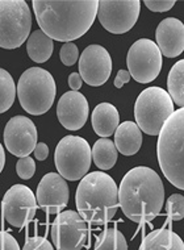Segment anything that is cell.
I'll list each match as a JSON object with an SVG mask.
<instances>
[{
	"label": "cell",
	"instance_id": "cell-1",
	"mask_svg": "<svg viewBox=\"0 0 184 250\" xmlns=\"http://www.w3.org/2000/svg\"><path fill=\"white\" fill-rule=\"evenodd\" d=\"M40 29L52 40L71 42L88 32L98 16V0H35Z\"/></svg>",
	"mask_w": 184,
	"mask_h": 250
},
{
	"label": "cell",
	"instance_id": "cell-2",
	"mask_svg": "<svg viewBox=\"0 0 184 250\" xmlns=\"http://www.w3.org/2000/svg\"><path fill=\"white\" fill-rule=\"evenodd\" d=\"M164 202L162 179L153 168L137 166L129 170L119 187V203L130 221L145 224L161 213Z\"/></svg>",
	"mask_w": 184,
	"mask_h": 250
},
{
	"label": "cell",
	"instance_id": "cell-3",
	"mask_svg": "<svg viewBox=\"0 0 184 250\" xmlns=\"http://www.w3.org/2000/svg\"><path fill=\"white\" fill-rule=\"evenodd\" d=\"M79 215L90 224H107L119 209V187L108 174L94 171L83 178L75 192Z\"/></svg>",
	"mask_w": 184,
	"mask_h": 250
},
{
	"label": "cell",
	"instance_id": "cell-4",
	"mask_svg": "<svg viewBox=\"0 0 184 250\" xmlns=\"http://www.w3.org/2000/svg\"><path fill=\"white\" fill-rule=\"evenodd\" d=\"M159 167L174 187L184 191V108L167 119L157 144Z\"/></svg>",
	"mask_w": 184,
	"mask_h": 250
},
{
	"label": "cell",
	"instance_id": "cell-5",
	"mask_svg": "<svg viewBox=\"0 0 184 250\" xmlns=\"http://www.w3.org/2000/svg\"><path fill=\"white\" fill-rule=\"evenodd\" d=\"M54 78L41 67H30L21 74L18 83L19 102L26 113L40 116L52 108L56 99Z\"/></svg>",
	"mask_w": 184,
	"mask_h": 250
},
{
	"label": "cell",
	"instance_id": "cell-6",
	"mask_svg": "<svg viewBox=\"0 0 184 250\" xmlns=\"http://www.w3.org/2000/svg\"><path fill=\"white\" fill-rule=\"evenodd\" d=\"M174 112L171 96L161 87H149L143 90L134 104L136 124L149 136H159L164 123Z\"/></svg>",
	"mask_w": 184,
	"mask_h": 250
},
{
	"label": "cell",
	"instance_id": "cell-7",
	"mask_svg": "<svg viewBox=\"0 0 184 250\" xmlns=\"http://www.w3.org/2000/svg\"><path fill=\"white\" fill-rule=\"evenodd\" d=\"M32 28V13L24 0L0 1V46L18 49L25 42Z\"/></svg>",
	"mask_w": 184,
	"mask_h": 250
},
{
	"label": "cell",
	"instance_id": "cell-8",
	"mask_svg": "<svg viewBox=\"0 0 184 250\" xmlns=\"http://www.w3.org/2000/svg\"><path fill=\"white\" fill-rule=\"evenodd\" d=\"M92 162V150L86 140L79 136H66L54 151V164L66 181H79L86 177Z\"/></svg>",
	"mask_w": 184,
	"mask_h": 250
},
{
	"label": "cell",
	"instance_id": "cell-9",
	"mask_svg": "<svg viewBox=\"0 0 184 250\" xmlns=\"http://www.w3.org/2000/svg\"><path fill=\"white\" fill-rule=\"evenodd\" d=\"M162 53L158 45L149 39L137 40L126 56L128 71L138 83L153 82L162 70Z\"/></svg>",
	"mask_w": 184,
	"mask_h": 250
},
{
	"label": "cell",
	"instance_id": "cell-10",
	"mask_svg": "<svg viewBox=\"0 0 184 250\" xmlns=\"http://www.w3.org/2000/svg\"><path fill=\"white\" fill-rule=\"evenodd\" d=\"M50 236L57 250H82L88 240V225L79 212L63 211L53 221Z\"/></svg>",
	"mask_w": 184,
	"mask_h": 250
},
{
	"label": "cell",
	"instance_id": "cell-11",
	"mask_svg": "<svg viewBox=\"0 0 184 250\" xmlns=\"http://www.w3.org/2000/svg\"><path fill=\"white\" fill-rule=\"evenodd\" d=\"M140 0H102L98 19L104 29L113 35H123L132 29L140 16Z\"/></svg>",
	"mask_w": 184,
	"mask_h": 250
},
{
	"label": "cell",
	"instance_id": "cell-12",
	"mask_svg": "<svg viewBox=\"0 0 184 250\" xmlns=\"http://www.w3.org/2000/svg\"><path fill=\"white\" fill-rule=\"evenodd\" d=\"M37 198L29 187L15 185L3 196L1 215L9 225L21 229L35 219L37 211Z\"/></svg>",
	"mask_w": 184,
	"mask_h": 250
},
{
	"label": "cell",
	"instance_id": "cell-13",
	"mask_svg": "<svg viewBox=\"0 0 184 250\" xmlns=\"http://www.w3.org/2000/svg\"><path fill=\"white\" fill-rule=\"evenodd\" d=\"M37 128L26 116L18 115L9 119L4 128V145L11 154L19 158L29 157L37 146Z\"/></svg>",
	"mask_w": 184,
	"mask_h": 250
},
{
	"label": "cell",
	"instance_id": "cell-14",
	"mask_svg": "<svg viewBox=\"0 0 184 250\" xmlns=\"http://www.w3.org/2000/svg\"><path fill=\"white\" fill-rule=\"evenodd\" d=\"M78 71L88 86H103L112 74L111 54L102 45L87 46L79 58Z\"/></svg>",
	"mask_w": 184,
	"mask_h": 250
},
{
	"label": "cell",
	"instance_id": "cell-15",
	"mask_svg": "<svg viewBox=\"0 0 184 250\" xmlns=\"http://www.w3.org/2000/svg\"><path fill=\"white\" fill-rule=\"evenodd\" d=\"M37 203L47 215H58L67 207L70 198L69 186L61 174L49 173L43 175L37 187Z\"/></svg>",
	"mask_w": 184,
	"mask_h": 250
},
{
	"label": "cell",
	"instance_id": "cell-16",
	"mask_svg": "<svg viewBox=\"0 0 184 250\" xmlns=\"http://www.w3.org/2000/svg\"><path fill=\"white\" fill-rule=\"evenodd\" d=\"M90 108L86 96L78 91H69L61 96L57 105V117L63 128L79 130L88 119Z\"/></svg>",
	"mask_w": 184,
	"mask_h": 250
},
{
	"label": "cell",
	"instance_id": "cell-17",
	"mask_svg": "<svg viewBox=\"0 0 184 250\" xmlns=\"http://www.w3.org/2000/svg\"><path fill=\"white\" fill-rule=\"evenodd\" d=\"M155 40L164 57L175 58L180 56L184 52V24L179 19H163L155 32Z\"/></svg>",
	"mask_w": 184,
	"mask_h": 250
},
{
	"label": "cell",
	"instance_id": "cell-18",
	"mask_svg": "<svg viewBox=\"0 0 184 250\" xmlns=\"http://www.w3.org/2000/svg\"><path fill=\"white\" fill-rule=\"evenodd\" d=\"M92 128L99 137L107 138L116 133L120 124V115L115 105L111 103H100L92 112Z\"/></svg>",
	"mask_w": 184,
	"mask_h": 250
},
{
	"label": "cell",
	"instance_id": "cell-19",
	"mask_svg": "<svg viewBox=\"0 0 184 250\" xmlns=\"http://www.w3.org/2000/svg\"><path fill=\"white\" fill-rule=\"evenodd\" d=\"M115 145L123 155L130 157L138 153L142 145V130L136 123L124 121L115 133Z\"/></svg>",
	"mask_w": 184,
	"mask_h": 250
},
{
	"label": "cell",
	"instance_id": "cell-20",
	"mask_svg": "<svg viewBox=\"0 0 184 250\" xmlns=\"http://www.w3.org/2000/svg\"><path fill=\"white\" fill-rule=\"evenodd\" d=\"M138 250H184V242L174 230L163 227L146 234Z\"/></svg>",
	"mask_w": 184,
	"mask_h": 250
},
{
	"label": "cell",
	"instance_id": "cell-21",
	"mask_svg": "<svg viewBox=\"0 0 184 250\" xmlns=\"http://www.w3.org/2000/svg\"><path fill=\"white\" fill-rule=\"evenodd\" d=\"M53 49H54L53 40L47 35H45L41 29L35 30L26 41L28 56L36 63L46 62L52 57Z\"/></svg>",
	"mask_w": 184,
	"mask_h": 250
},
{
	"label": "cell",
	"instance_id": "cell-22",
	"mask_svg": "<svg viewBox=\"0 0 184 250\" xmlns=\"http://www.w3.org/2000/svg\"><path fill=\"white\" fill-rule=\"evenodd\" d=\"M117 147L109 138H100L92 147V158L100 170H109L117 162Z\"/></svg>",
	"mask_w": 184,
	"mask_h": 250
},
{
	"label": "cell",
	"instance_id": "cell-23",
	"mask_svg": "<svg viewBox=\"0 0 184 250\" xmlns=\"http://www.w3.org/2000/svg\"><path fill=\"white\" fill-rule=\"evenodd\" d=\"M167 92L174 103L184 108V60L178 61L170 70L167 77Z\"/></svg>",
	"mask_w": 184,
	"mask_h": 250
},
{
	"label": "cell",
	"instance_id": "cell-24",
	"mask_svg": "<svg viewBox=\"0 0 184 250\" xmlns=\"http://www.w3.org/2000/svg\"><path fill=\"white\" fill-rule=\"evenodd\" d=\"M95 250H128V242L119 229L107 228L96 238Z\"/></svg>",
	"mask_w": 184,
	"mask_h": 250
},
{
	"label": "cell",
	"instance_id": "cell-25",
	"mask_svg": "<svg viewBox=\"0 0 184 250\" xmlns=\"http://www.w3.org/2000/svg\"><path fill=\"white\" fill-rule=\"evenodd\" d=\"M16 98V84L7 70H0V112L4 113L12 107Z\"/></svg>",
	"mask_w": 184,
	"mask_h": 250
},
{
	"label": "cell",
	"instance_id": "cell-26",
	"mask_svg": "<svg viewBox=\"0 0 184 250\" xmlns=\"http://www.w3.org/2000/svg\"><path fill=\"white\" fill-rule=\"evenodd\" d=\"M166 212L168 221H179L184 219V196L172 194L166 202Z\"/></svg>",
	"mask_w": 184,
	"mask_h": 250
},
{
	"label": "cell",
	"instance_id": "cell-27",
	"mask_svg": "<svg viewBox=\"0 0 184 250\" xmlns=\"http://www.w3.org/2000/svg\"><path fill=\"white\" fill-rule=\"evenodd\" d=\"M60 58L64 66L75 65L79 58V50H78L77 45L74 42L63 43V46L61 48Z\"/></svg>",
	"mask_w": 184,
	"mask_h": 250
},
{
	"label": "cell",
	"instance_id": "cell-28",
	"mask_svg": "<svg viewBox=\"0 0 184 250\" xmlns=\"http://www.w3.org/2000/svg\"><path fill=\"white\" fill-rule=\"evenodd\" d=\"M16 173L21 179L28 181L33 177L36 173V162L32 157H24L20 158L16 165Z\"/></svg>",
	"mask_w": 184,
	"mask_h": 250
},
{
	"label": "cell",
	"instance_id": "cell-29",
	"mask_svg": "<svg viewBox=\"0 0 184 250\" xmlns=\"http://www.w3.org/2000/svg\"><path fill=\"white\" fill-rule=\"evenodd\" d=\"M22 250H54V248L45 237L35 236L26 238Z\"/></svg>",
	"mask_w": 184,
	"mask_h": 250
},
{
	"label": "cell",
	"instance_id": "cell-30",
	"mask_svg": "<svg viewBox=\"0 0 184 250\" xmlns=\"http://www.w3.org/2000/svg\"><path fill=\"white\" fill-rule=\"evenodd\" d=\"M145 5L153 12H167L175 5V0H146Z\"/></svg>",
	"mask_w": 184,
	"mask_h": 250
},
{
	"label": "cell",
	"instance_id": "cell-31",
	"mask_svg": "<svg viewBox=\"0 0 184 250\" xmlns=\"http://www.w3.org/2000/svg\"><path fill=\"white\" fill-rule=\"evenodd\" d=\"M0 250H22L20 249L19 242L15 240L12 234H9L5 230L0 233Z\"/></svg>",
	"mask_w": 184,
	"mask_h": 250
},
{
	"label": "cell",
	"instance_id": "cell-32",
	"mask_svg": "<svg viewBox=\"0 0 184 250\" xmlns=\"http://www.w3.org/2000/svg\"><path fill=\"white\" fill-rule=\"evenodd\" d=\"M130 78L132 77H130V73L128 70H120L115 78V87L116 88H121L125 83H128L130 81Z\"/></svg>",
	"mask_w": 184,
	"mask_h": 250
},
{
	"label": "cell",
	"instance_id": "cell-33",
	"mask_svg": "<svg viewBox=\"0 0 184 250\" xmlns=\"http://www.w3.org/2000/svg\"><path fill=\"white\" fill-rule=\"evenodd\" d=\"M33 153H35V157L37 158V161H45L47 158V155H49V147L45 143H39Z\"/></svg>",
	"mask_w": 184,
	"mask_h": 250
},
{
	"label": "cell",
	"instance_id": "cell-34",
	"mask_svg": "<svg viewBox=\"0 0 184 250\" xmlns=\"http://www.w3.org/2000/svg\"><path fill=\"white\" fill-rule=\"evenodd\" d=\"M82 84H83V79H82L81 74L79 73L70 74L69 86H70V88H71V91L81 90Z\"/></svg>",
	"mask_w": 184,
	"mask_h": 250
},
{
	"label": "cell",
	"instance_id": "cell-35",
	"mask_svg": "<svg viewBox=\"0 0 184 250\" xmlns=\"http://www.w3.org/2000/svg\"><path fill=\"white\" fill-rule=\"evenodd\" d=\"M5 165V154H4V146L1 145L0 146V170L3 171V168H4Z\"/></svg>",
	"mask_w": 184,
	"mask_h": 250
}]
</instances>
